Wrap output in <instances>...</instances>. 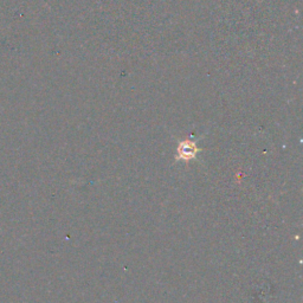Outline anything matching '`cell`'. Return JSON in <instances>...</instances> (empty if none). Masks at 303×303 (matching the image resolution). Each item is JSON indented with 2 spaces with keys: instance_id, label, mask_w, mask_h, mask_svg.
I'll return each instance as SVG.
<instances>
[{
  "instance_id": "1",
  "label": "cell",
  "mask_w": 303,
  "mask_h": 303,
  "mask_svg": "<svg viewBox=\"0 0 303 303\" xmlns=\"http://www.w3.org/2000/svg\"><path fill=\"white\" fill-rule=\"evenodd\" d=\"M198 149H197L196 143L192 141H184L180 146H179V155L181 159H191L197 154Z\"/></svg>"
}]
</instances>
